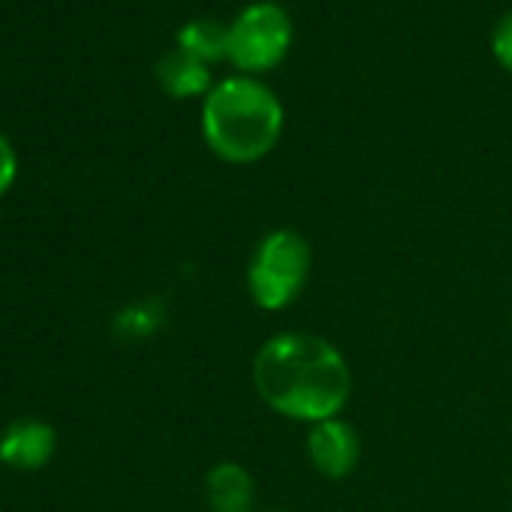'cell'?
Instances as JSON below:
<instances>
[{"label":"cell","instance_id":"cell-3","mask_svg":"<svg viewBox=\"0 0 512 512\" xmlns=\"http://www.w3.org/2000/svg\"><path fill=\"white\" fill-rule=\"evenodd\" d=\"M311 244L293 229H275L256 244L247 266V293L256 308L284 311L299 299L311 275Z\"/></svg>","mask_w":512,"mask_h":512},{"label":"cell","instance_id":"cell-7","mask_svg":"<svg viewBox=\"0 0 512 512\" xmlns=\"http://www.w3.org/2000/svg\"><path fill=\"white\" fill-rule=\"evenodd\" d=\"M55 452V431L46 422L25 419L7 431V437L0 440V461H7L10 467L19 470H37L49 464Z\"/></svg>","mask_w":512,"mask_h":512},{"label":"cell","instance_id":"cell-6","mask_svg":"<svg viewBox=\"0 0 512 512\" xmlns=\"http://www.w3.org/2000/svg\"><path fill=\"white\" fill-rule=\"evenodd\" d=\"M205 500L211 512H253L256 488L250 473L235 461H220L205 476Z\"/></svg>","mask_w":512,"mask_h":512},{"label":"cell","instance_id":"cell-10","mask_svg":"<svg viewBox=\"0 0 512 512\" xmlns=\"http://www.w3.org/2000/svg\"><path fill=\"white\" fill-rule=\"evenodd\" d=\"M491 49H494V58L503 70L512 73V13H506L494 31V40H491Z\"/></svg>","mask_w":512,"mask_h":512},{"label":"cell","instance_id":"cell-9","mask_svg":"<svg viewBox=\"0 0 512 512\" xmlns=\"http://www.w3.org/2000/svg\"><path fill=\"white\" fill-rule=\"evenodd\" d=\"M178 49L205 64L229 58V25H220L214 19H193L178 31Z\"/></svg>","mask_w":512,"mask_h":512},{"label":"cell","instance_id":"cell-4","mask_svg":"<svg viewBox=\"0 0 512 512\" xmlns=\"http://www.w3.org/2000/svg\"><path fill=\"white\" fill-rule=\"evenodd\" d=\"M293 49V22L278 4H250L229 25V61L244 73L275 70Z\"/></svg>","mask_w":512,"mask_h":512},{"label":"cell","instance_id":"cell-1","mask_svg":"<svg viewBox=\"0 0 512 512\" xmlns=\"http://www.w3.org/2000/svg\"><path fill=\"white\" fill-rule=\"evenodd\" d=\"M350 383L341 350L308 332H281L253 359V386L260 398L296 422L335 419L350 398Z\"/></svg>","mask_w":512,"mask_h":512},{"label":"cell","instance_id":"cell-11","mask_svg":"<svg viewBox=\"0 0 512 512\" xmlns=\"http://www.w3.org/2000/svg\"><path fill=\"white\" fill-rule=\"evenodd\" d=\"M16 151L7 142V136H0V193H7L10 184L16 181Z\"/></svg>","mask_w":512,"mask_h":512},{"label":"cell","instance_id":"cell-8","mask_svg":"<svg viewBox=\"0 0 512 512\" xmlns=\"http://www.w3.org/2000/svg\"><path fill=\"white\" fill-rule=\"evenodd\" d=\"M157 82L172 97H199L211 91V70L205 61L193 58L184 49H172L157 61Z\"/></svg>","mask_w":512,"mask_h":512},{"label":"cell","instance_id":"cell-2","mask_svg":"<svg viewBox=\"0 0 512 512\" xmlns=\"http://www.w3.org/2000/svg\"><path fill=\"white\" fill-rule=\"evenodd\" d=\"M284 106L256 79H226L214 85L202 106L208 148L226 163L263 160L281 139Z\"/></svg>","mask_w":512,"mask_h":512},{"label":"cell","instance_id":"cell-5","mask_svg":"<svg viewBox=\"0 0 512 512\" xmlns=\"http://www.w3.org/2000/svg\"><path fill=\"white\" fill-rule=\"evenodd\" d=\"M359 452H362V443H359V434L350 422L335 416V419L311 425L308 458L323 476H329V479L347 476L356 467Z\"/></svg>","mask_w":512,"mask_h":512}]
</instances>
